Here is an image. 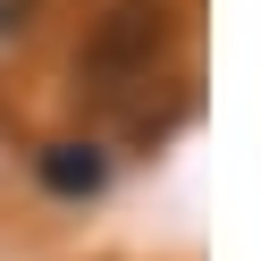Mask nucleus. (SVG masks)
<instances>
[{
  "label": "nucleus",
  "mask_w": 261,
  "mask_h": 261,
  "mask_svg": "<svg viewBox=\"0 0 261 261\" xmlns=\"http://www.w3.org/2000/svg\"><path fill=\"white\" fill-rule=\"evenodd\" d=\"M101 177H110L101 143H51V152H42V186L51 194H93Z\"/></svg>",
  "instance_id": "obj_1"
}]
</instances>
